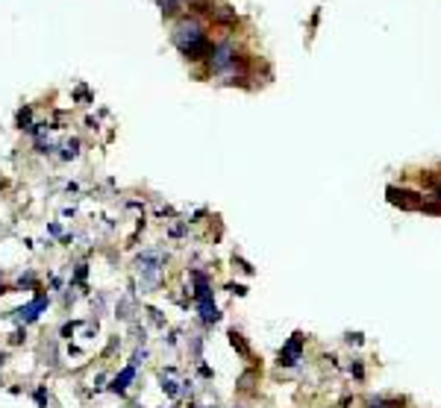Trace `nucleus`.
<instances>
[{
    "label": "nucleus",
    "mask_w": 441,
    "mask_h": 408,
    "mask_svg": "<svg viewBox=\"0 0 441 408\" xmlns=\"http://www.w3.org/2000/svg\"><path fill=\"white\" fill-rule=\"evenodd\" d=\"M3 364H6V353H3V350H0V367H3Z\"/></svg>",
    "instance_id": "obj_17"
},
{
    "label": "nucleus",
    "mask_w": 441,
    "mask_h": 408,
    "mask_svg": "<svg viewBox=\"0 0 441 408\" xmlns=\"http://www.w3.org/2000/svg\"><path fill=\"white\" fill-rule=\"evenodd\" d=\"M368 408H403V400H391V397H374L368 402Z\"/></svg>",
    "instance_id": "obj_9"
},
{
    "label": "nucleus",
    "mask_w": 441,
    "mask_h": 408,
    "mask_svg": "<svg viewBox=\"0 0 441 408\" xmlns=\"http://www.w3.org/2000/svg\"><path fill=\"white\" fill-rule=\"evenodd\" d=\"M209 62H212V68H215V71L230 68L232 62H236V51H232V44H230V42H220L218 47H212Z\"/></svg>",
    "instance_id": "obj_5"
},
{
    "label": "nucleus",
    "mask_w": 441,
    "mask_h": 408,
    "mask_svg": "<svg viewBox=\"0 0 441 408\" xmlns=\"http://www.w3.org/2000/svg\"><path fill=\"white\" fill-rule=\"evenodd\" d=\"M132 379H136V367L132 364H127L121 373L112 379V385H109V391H115V393H124L130 385H132Z\"/></svg>",
    "instance_id": "obj_7"
},
{
    "label": "nucleus",
    "mask_w": 441,
    "mask_h": 408,
    "mask_svg": "<svg viewBox=\"0 0 441 408\" xmlns=\"http://www.w3.org/2000/svg\"><path fill=\"white\" fill-rule=\"evenodd\" d=\"M144 358H147V350H136V355H132V367L144 364Z\"/></svg>",
    "instance_id": "obj_13"
},
{
    "label": "nucleus",
    "mask_w": 441,
    "mask_h": 408,
    "mask_svg": "<svg viewBox=\"0 0 441 408\" xmlns=\"http://www.w3.org/2000/svg\"><path fill=\"white\" fill-rule=\"evenodd\" d=\"M162 3H168V6H171V3H180V0H162Z\"/></svg>",
    "instance_id": "obj_18"
},
{
    "label": "nucleus",
    "mask_w": 441,
    "mask_h": 408,
    "mask_svg": "<svg viewBox=\"0 0 441 408\" xmlns=\"http://www.w3.org/2000/svg\"><path fill=\"white\" fill-rule=\"evenodd\" d=\"M47 305H51V296L39 291V294H35L27 305L15 308V312H12V317H15V320H21V323H35V320L42 317V312H47Z\"/></svg>",
    "instance_id": "obj_3"
},
{
    "label": "nucleus",
    "mask_w": 441,
    "mask_h": 408,
    "mask_svg": "<svg viewBox=\"0 0 441 408\" xmlns=\"http://www.w3.org/2000/svg\"><path fill=\"white\" fill-rule=\"evenodd\" d=\"M136 270L144 276L141 279V288L150 291L153 285H159V279H162V270H165V256L159 250H147L136 258Z\"/></svg>",
    "instance_id": "obj_2"
},
{
    "label": "nucleus",
    "mask_w": 441,
    "mask_h": 408,
    "mask_svg": "<svg viewBox=\"0 0 441 408\" xmlns=\"http://www.w3.org/2000/svg\"><path fill=\"white\" fill-rule=\"evenodd\" d=\"M230 344H232V350H239L241 355H250V350H248V344H244V338L239 335V332H236V329H232V332H230Z\"/></svg>",
    "instance_id": "obj_11"
},
{
    "label": "nucleus",
    "mask_w": 441,
    "mask_h": 408,
    "mask_svg": "<svg viewBox=\"0 0 441 408\" xmlns=\"http://www.w3.org/2000/svg\"><path fill=\"white\" fill-rule=\"evenodd\" d=\"M74 329H77V323H65V326H62V338H71Z\"/></svg>",
    "instance_id": "obj_16"
},
{
    "label": "nucleus",
    "mask_w": 441,
    "mask_h": 408,
    "mask_svg": "<svg viewBox=\"0 0 441 408\" xmlns=\"http://www.w3.org/2000/svg\"><path fill=\"white\" fill-rule=\"evenodd\" d=\"M198 308H200V320H203L206 326H215L218 320H220V312L215 308V303H200Z\"/></svg>",
    "instance_id": "obj_8"
},
{
    "label": "nucleus",
    "mask_w": 441,
    "mask_h": 408,
    "mask_svg": "<svg viewBox=\"0 0 441 408\" xmlns=\"http://www.w3.org/2000/svg\"><path fill=\"white\" fill-rule=\"evenodd\" d=\"M24 338H27V332L15 329V332H12V338H9V344H24Z\"/></svg>",
    "instance_id": "obj_12"
},
{
    "label": "nucleus",
    "mask_w": 441,
    "mask_h": 408,
    "mask_svg": "<svg viewBox=\"0 0 441 408\" xmlns=\"http://www.w3.org/2000/svg\"><path fill=\"white\" fill-rule=\"evenodd\" d=\"M174 44L194 62L212 56V44H209V39H206V33H203V27L198 21L177 24V27H174Z\"/></svg>",
    "instance_id": "obj_1"
},
{
    "label": "nucleus",
    "mask_w": 441,
    "mask_h": 408,
    "mask_svg": "<svg viewBox=\"0 0 441 408\" xmlns=\"http://www.w3.org/2000/svg\"><path fill=\"white\" fill-rule=\"evenodd\" d=\"M171 373H174V370H165V373H162V391L168 393V397H171V400H174V397H177V393H180V388H177V382H174V379H171Z\"/></svg>",
    "instance_id": "obj_10"
},
{
    "label": "nucleus",
    "mask_w": 441,
    "mask_h": 408,
    "mask_svg": "<svg viewBox=\"0 0 441 408\" xmlns=\"http://www.w3.org/2000/svg\"><path fill=\"white\" fill-rule=\"evenodd\" d=\"M35 402H39V405H47V393H44V388L35 391Z\"/></svg>",
    "instance_id": "obj_15"
},
{
    "label": "nucleus",
    "mask_w": 441,
    "mask_h": 408,
    "mask_svg": "<svg viewBox=\"0 0 441 408\" xmlns=\"http://www.w3.org/2000/svg\"><path fill=\"white\" fill-rule=\"evenodd\" d=\"M350 373H356V379H362V376H365V370H362L359 362H353V364H350Z\"/></svg>",
    "instance_id": "obj_14"
},
{
    "label": "nucleus",
    "mask_w": 441,
    "mask_h": 408,
    "mask_svg": "<svg viewBox=\"0 0 441 408\" xmlns=\"http://www.w3.org/2000/svg\"><path fill=\"white\" fill-rule=\"evenodd\" d=\"M300 358H303V335H300V332H294L286 347L279 350V364H283V367H294Z\"/></svg>",
    "instance_id": "obj_4"
},
{
    "label": "nucleus",
    "mask_w": 441,
    "mask_h": 408,
    "mask_svg": "<svg viewBox=\"0 0 441 408\" xmlns=\"http://www.w3.org/2000/svg\"><path fill=\"white\" fill-rule=\"evenodd\" d=\"M388 200L395 206H403V209H424L421 194H412V191H403V188H388Z\"/></svg>",
    "instance_id": "obj_6"
}]
</instances>
